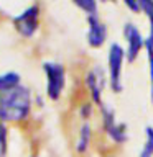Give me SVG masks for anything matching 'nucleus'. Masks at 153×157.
Returning a JSON list of instances; mask_svg holds the SVG:
<instances>
[{"label":"nucleus","mask_w":153,"mask_h":157,"mask_svg":"<svg viewBox=\"0 0 153 157\" xmlns=\"http://www.w3.org/2000/svg\"><path fill=\"white\" fill-rule=\"evenodd\" d=\"M125 61V49L118 43H110L107 52V80L112 92L120 93L123 88L122 83V71Z\"/></svg>","instance_id":"3"},{"label":"nucleus","mask_w":153,"mask_h":157,"mask_svg":"<svg viewBox=\"0 0 153 157\" xmlns=\"http://www.w3.org/2000/svg\"><path fill=\"white\" fill-rule=\"evenodd\" d=\"M122 2L130 12H133V13H140L142 12L140 10V2H138V0H122Z\"/></svg>","instance_id":"15"},{"label":"nucleus","mask_w":153,"mask_h":157,"mask_svg":"<svg viewBox=\"0 0 153 157\" xmlns=\"http://www.w3.org/2000/svg\"><path fill=\"white\" fill-rule=\"evenodd\" d=\"M13 28L22 38H33L39 28V5L33 3L13 17Z\"/></svg>","instance_id":"4"},{"label":"nucleus","mask_w":153,"mask_h":157,"mask_svg":"<svg viewBox=\"0 0 153 157\" xmlns=\"http://www.w3.org/2000/svg\"><path fill=\"white\" fill-rule=\"evenodd\" d=\"M151 103H153V83H151Z\"/></svg>","instance_id":"16"},{"label":"nucleus","mask_w":153,"mask_h":157,"mask_svg":"<svg viewBox=\"0 0 153 157\" xmlns=\"http://www.w3.org/2000/svg\"><path fill=\"white\" fill-rule=\"evenodd\" d=\"M33 106V95L28 87L20 83L13 90L0 95V121L22 123L30 116Z\"/></svg>","instance_id":"1"},{"label":"nucleus","mask_w":153,"mask_h":157,"mask_svg":"<svg viewBox=\"0 0 153 157\" xmlns=\"http://www.w3.org/2000/svg\"><path fill=\"white\" fill-rule=\"evenodd\" d=\"M84 83H86L89 93H91V100L96 103L97 106L104 105V100H102V92H104V87L105 83H109V80L104 77L102 71L99 67H94L92 71H89L86 74V78H84Z\"/></svg>","instance_id":"7"},{"label":"nucleus","mask_w":153,"mask_h":157,"mask_svg":"<svg viewBox=\"0 0 153 157\" xmlns=\"http://www.w3.org/2000/svg\"><path fill=\"white\" fill-rule=\"evenodd\" d=\"M41 67L44 72V78H46V87H44L46 97L56 101L61 98L64 87H66V69L61 62L54 61H44Z\"/></svg>","instance_id":"2"},{"label":"nucleus","mask_w":153,"mask_h":157,"mask_svg":"<svg viewBox=\"0 0 153 157\" xmlns=\"http://www.w3.org/2000/svg\"><path fill=\"white\" fill-rule=\"evenodd\" d=\"M101 2H114V0H101Z\"/></svg>","instance_id":"17"},{"label":"nucleus","mask_w":153,"mask_h":157,"mask_svg":"<svg viewBox=\"0 0 153 157\" xmlns=\"http://www.w3.org/2000/svg\"><path fill=\"white\" fill-rule=\"evenodd\" d=\"M8 151V129L7 124L0 121V157H5Z\"/></svg>","instance_id":"13"},{"label":"nucleus","mask_w":153,"mask_h":157,"mask_svg":"<svg viewBox=\"0 0 153 157\" xmlns=\"http://www.w3.org/2000/svg\"><path fill=\"white\" fill-rule=\"evenodd\" d=\"M99 0H72V3L76 5L77 8H81L87 17H92V15H97V8H99Z\"/></svg>","instance_id":"12"},{"label":"nucleus","mask_w":153,"mask_h":157,"mask_svg":"<svg viewBox=\"0 0 153 157\" xmlns=\"http://www.w3.org/2000/svg\"><path fill=\"white\" fill-rule=\"evenodd\" d=\"M123 39H125V43H127L125 59L128 62H133L138 56H140L142 49H145L147 39H143L142 31L138 29L137 25H133V23L123 25Z\"/></svg>","instance_id":"6"},{"label":"nucleus","mask_w":153,"mask_h":157,"mask_svg":"<svg viewBox=\"0 0 153 157\" xmlns=\"http://www.w3.org/2000/svg\"><path fill=\"white\" fill-rule=\"evenodd\" d=\"M107 26L97 15L87 17V44L91 48H102L107 41Z\"/></svg>","instance_id":"8"},{"label":"nucleus","mask_w":153,"mask_h":157,"mask_svg":"<svg viewBox=\"0 0 153 157\" xmlns=\"http://www.w3.org/2000/svg\"><path fill=\"white\" fill-rule=\"evenodd\" d=\"M99 110H101L102 126H104V131H105L107 137L114 142V144H123V142L128 139L127 124L117 121L115 111H114L110 106H107L105 103L99 106Z\"/></svg>","instance_id":"5"},{"label":"nucleus","mask_w":153,"mask_h":157,"mask_svg":"<svg viewBox=\"0 0 153 157\" xmlns=\"http://www.w3.org/2000/svg\"><path fill=\"white\" fill-rule=\"evenodd\" d=\"M79 115H81V118L84 121L89 120V118L92 116V103H84V105H81V108H79Z\"/></svg>","instance_id":"14"},{"label":"nucleus","mask_w":153,"mask_h":157,"mask_svg":"<svg viewBox=\"0 0 153 157\" xmlns=\"http://www.w3.org/2000/svg\"><path fill=\"white\" fill-rule=\"evenodd\" d=\"M91 141H92L91 124H89L87 121H84L81 129H79V136H77V141H76V151L79 152V154L87 152V149L91 147Z\"/></svg>","instance_id":"9"},{"label":"nucleus","mask_w":153,"mask_h":157,"mask_svg":"<svg viewBox=\"0 0 153 157\" xmlns=\"http://www.w3.org/2000/svg\"><path fill=\"white\" fill-rule=\"evenodd\" d=\"M20 80H22V77H20L18 72L10 71V72L0 74V95H3V93L13 90L15 87H18Z\"/></svg>","instance_id":"10"},{"label":"nucleus","mask_w":153,"mask_h":157,"mask_svg":"<svg viewBox=\"0 0 153 157\" xmlns=\"http://www.w3.org/2000/svg\"><path fill=\"white\" fill-rule=\"evenodd\" d=\"M138 157H153V126L145 128V144H143Z\"/></svg>","instance_id":"11"},{"label":"nucleus","mask_w":153,"mask_h":157,"mask_svg":"<svg viewBox=\"0 0 153 157\" xmlns=\"http://www.w3.org/2000/svg\"><path fill=\"white\" fill-rule=\"evenodd\" d=\"M31 157H35V155H31Z\"/></svg>","instance_id":"18"}]
</instances>
